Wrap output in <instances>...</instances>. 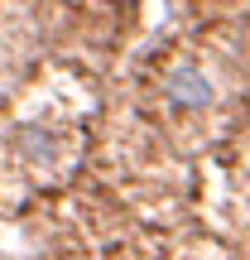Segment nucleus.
<instances>
[{"instance_id": "1", "label": "nucleus", "mask_w": 250, "mask_h": 260, "mask_svg": "<svg viewBox=\"0 0 250 260\" xmlns=\"http://www.w3.org/2000/svg\"><path fill=\"white\" fill-rule=\"evenodd\" d=\"M168 102H178V106H207V102H212V82H207L193 63H183V68L168 73Z\"/></svg>"}, {"instance_id": "2", "label": "nucleus", "mask_w": 250, "mask_h": 260, "mask_svg": "<svg viewBox=\"0 0 250 260\" xmlns=\"http://www.w3.org/2000/svg\"><path fill=\"white\" fill-rule=\"evenodd\" d=\"M73 5H77V0H73Z\"/></svg>"}]
</instances>
